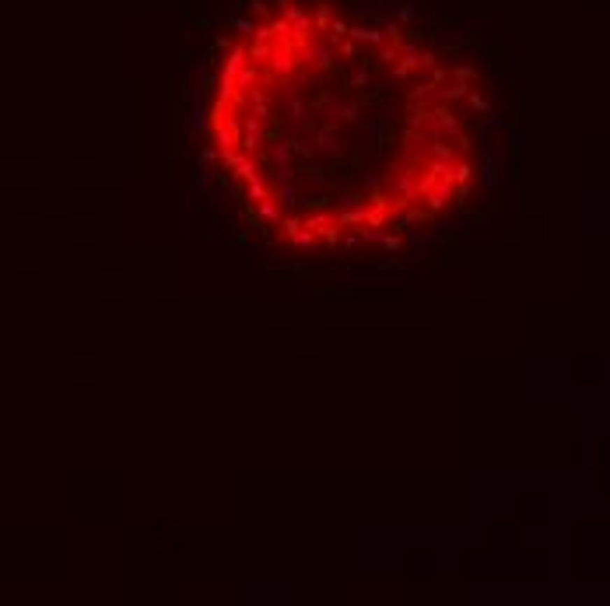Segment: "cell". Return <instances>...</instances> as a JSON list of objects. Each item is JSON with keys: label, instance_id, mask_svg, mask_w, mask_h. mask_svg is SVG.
<instances>
[{"label": "cell", "instance_id": "obj_4", "mask_svg": "<svg viewBox=\"0 0 610 606\" xmlns=\"http://www.w3.org/2000/svg\"><path fill=\"white\" fill-rule=\"evenodd\" d=\"M316 147L327 154V158H334V161H341L344 158V147H341V134H337V127L330 123V127H320L316 130Z\"/></svg>", "mask_w": 610, "mask_h": 606}, {"label": "cell", "instance_id": "obj_3", "mask_svg": "<svg viewBox=\"0 0 610 606\" xmlns=\"http://www.w3.org/2000/svg\"><path fill=\"white\" fill-rule=\"evenodd\" d=\"M221 161H225V168H228V175H232L235 182H249V179L256 175V158L246 154V151H232V154H225Z\"/></svg>", "mask_w": 610, "mask_h": 606}, {"label": "cell", "instance_id": "obj_16", "mask_svg": "<svg viewBox=\"0 0 610 606\" xmlns=\"http://www.w3.org/2000/svg\"><path fill=\"white\" fill-rule=\"evenodd\" d=\"M323 238H327L330 249H337V245H341V224H330V228L323 231Z\"/></svg>", "mask_w": 610, "mask_h": 606}, {"label": "cell", "instance_id": "obj_7", "mask_svg": "<svg viewBox=\"0 0 610 606\" xmlns=\"http://www.w3.org/2000/svg\"><path fill=\"white\" fill-rule=\"evenodd\" d=\"M256 207V217L263 221V224H281V203L274 200V193L270 196H263L260 203H253Z\"/></svg>", "mask_w": 610, "mask_h": 606}, {"label": "cell", "instance_id": "obj_20", "mask_svg": "<svg viewBox=\"0 0 610 606\" xmlns=\"http://www.w3.org/2000/svg\"><path fill=\"white\" fill-rule=\"evenodd\" d=\"M295 175H298V172H295L291 165H277V179H281V182H288V179H295Z\"/></svg>", "mask_w": 610, "mask_h": 606}, {"label": "cell", "instance_id": "obj_2", "mask_svg": "<svg viewBox=\"0 0 610 606\" xmlns=\"http://www.w3.org/2000/svg\"><path fill=\"white\" fill-rule=\"evenodd\" d=\"M274 85H281V81H274ZM263 88H270V85H263ZM284 92H281V102H284V120L291 123V127H302L305 120H309V106H305L298 95H295V88L291 85H281Z\"/></svg>", "mask_w": 610, "mask_h": 606}, {"label": "cell", "instance_id": "obj_1", "mask_svg": "<svg viewBox=\"0 0 610 606\" xmlns=\"http://www.w3.org/2000/svg\"><path fill=\"white\" fill-rule=\"evenodd\" d=\"M246 99H249V116H256V120H263V123H270V116H274V99H270V92L260 85V81H253L249 88H246Z\"/></svg>", "mask_w": 610, "mask_h": 606}, {"label": "cell", "instance_id": "obj_8", "mask_svg": "<svg viewBox=\"0 0 610 606\" xmlns=\"http://www.w3.org/2000/svg\"><path fill=\"white\" fill-rule=\"evenodd\" d=\"M330 109V116H334V123H358V116H362V106L358 102H344V106H327Z\"/></svg>", "mask_w": 610, "mask_h": 606}, {"label": "cell", "instance_id": "obj_21", "mask_svg": "<svg viewBox=\"0 0 610 606\" xmlns=\"http://www.w3.org/2000/svg\"><path fill=\"white\" fill-rule=\"evenodd\" d=\"M341 245H348V249H355V245H362V242H358V235H341Z\"/></svg>", "mask_w": 610, "mask_h": 606}, {"label": "cell", "instance_id": "obj_9", "mask_svg": "<svg viewBox=\"0 0 610 606\" xmlns=\"http://www.w3.org/2000/svg\"><path fill=\"white\" fill-rule=\"evenodd\" d=\"M302 224L309 228V231H316V235L323 238V231H327L330 224H337V217H334V214H327V210H316V214H309V217H305Z\"/></svg>", "mask_w": 610, "mask_h": 606}, {"label": "cell", "instance_id": "obj_5", "mask_svg": "<svg viewBox=\"0 0 610 606\" xmlns=\"http://www.w3.org/2000/svg\"><path fill=\"white\" fill-rule=\"evenodd\" d=\"M449 196H453V182H449V179H439V182H435V186L425 193V203H428V210H432V214H439V210H446Z\"/></svg>", "mask_w": 610, "mask_h": 606}, {"label": "cell", "instance_id": "obj_6", "mask_svg": "<svg viewBox=\"0 0 610 606\" xmlns=\"http://www.w3.org/2000/svg\"><path fill=\"white\" fill-rule=\"evenodd\" d=\"M270 193H274V200L281 203V207H298V186H295V179H288V182H274L270 186Z\"/></svg>", "mask_w": 610, "mask_h": 606}, {"label": "cell", "instance_id": "obj_12", "mask_svg": "<svg viewBox=\"0 0 610 606\" xmlns=\"http://www.w3.org/2000/svg\"><path fill=\"white\" fill-rule=\"evenodd\" d=\"M365 207H369V203H362V207H344V210L337 214V224H341V228H351V224H365Z\"/></svg>", "mask_w": 610, "mask_h": 606}, {"label": "cell", "instance_id": "obj_13", "mask_svg": "<svg viewBox=\"0 0 610 606\" xmlns=\"http://www.w3.org/2000/svg\"><path fill=\"white\" fill-rule=\"evenodd\" d=\"M270 154H274V161H277V165H291V158H295L291 140H277V144L270 147Z\"/></svg>", "mask_w": 610, "mask_h": 606}, {"label": "cell", "instance_id": "obj_18", "mask_svg": "<svg viewBox=\"0 0 610 606\" xmlns=\"http://www.w3.org/2000/svg\"><path fill=\"white\" fill-rule=\"evenodd\" d=\"M379 242H383L386 252H397V249H400V235H383V231H379Z\"/></svg>", "mask_w": 610, "mask_h": 606}, {"label": "cell", "instance_id": "obj_17", "mask_svg": "<svg viewBox=\"0 0 610 606\" xmlns=\"http://www.w3.org/2000/svg\"><path fill=\"white\" fill-rule=\"evenodd\" d=\"M291 151H295V158H313V144H305V140H291Z\"/></svg>", "mask_w": 610, "mask_h": 606}, {"label": "cell", "instance_id": "obj_15", "mask_svg": "<svg viewBox=\"0 0 610 606\" xmlns=\"http://www.w3.org/2000/svg\"><path fill=\"white\" fill-rule=\"evenodd\" d=\"M298 228H302V221H298V217H281V231H284V238H291Z\"/></svg>", "mask_w": 610, "mask_h": 606}, {"label": "cell", "instance_id": "obj_11", "mask_svg": "<svg viewBox=\"0 0 610 606\" xmlns=\"http://www.w3.org/2000/svg\"><path fill=\"white\" fill-rule=\"evenodd\" d=\"M288 242H291L295 249H316V245H320V235H316V231H309V228L302 224V228H298V231H295Z\"/></svg>", "mask_w": 610, "mask_h": 606}, {"label": "cell", "instance_id": "obj_14", "mask_svg": "<svg viewBox=\"0 0 610 606\" xmlns=\"http://www.w3.org/2000/svg\"><path fill=\"white\" fill-rule=\"evenodd\" d=\"M218 161H221L218 147H204V151H200V168H214Z\"/></svg>", "mask_w": 610, "mask_h": 606}, {"label": "cell", "instance_id": "obj_10", "mask_svg": "<svg viewBox=\"0 0 610 606\" xmlns=\"http://www.w3.org/2000/svg\"><path fill=\"white\" fill-rule=\"evenodd\" d=\"M263 196H270V186H267V179L256 172L249 182H246V200H253V203H260Z\"/></svg>", "mask_w": 610, "mask_h": 606}, {"label": "cell", "instance_id": "obj_19", "mask_svg": "<svg viewBox=\"0 0 610 606\" xmlns=\"http://www.w3.org/2000/svg\"><path fill=\"white\" fill-rule=\"evenodd\" d=\"M365 203V196H355V193H344L341 196V207H362Z\"/></svg>", "mask_w": 610, "mask_h": 606}]
</instances>
